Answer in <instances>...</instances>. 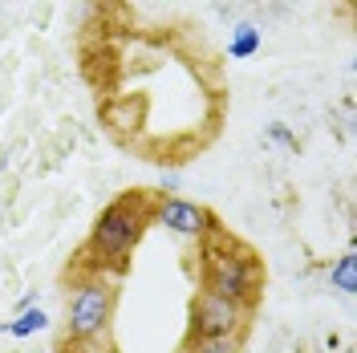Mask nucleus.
Returning <instances> with one entry per match:
<instances>
[{"mask_svg": "<svg viewBox=\"0 0 357 353\" xmlns=\"http://www.w3.org/2000/svg\"><path fill=\"white\" fill-rule=\"evenodd\" d=\"M155 223V195L151 191H122L110 199L98 220L89 227V240L82 248V264L86 272H106V276H122L130 268L134 248L142 243L146 227Z\"/></svg>", "mask_w": 357, "mask_h": 353, "instance_id": "1", "label": "nucleus"}, {"mask_svg": "<svg viewBox=\"0 0 357 353\" xmlns=\"http://www.w3.org/2000/svg\"><path fill=\"white\" fill-rule=\"evenodd\" d=\"M195 256H199L195 268H199L203 292H215L223 301H236V305L256 313L260 292H264V264L244 240H236L227 227H220L215 236L199 240Z\"/></svg>", "mask_w": 357, "mask_h": 353, "instance_id": "2", "label": "nucleus"}, {"mask_svg": "<svg viewBox=\"0 0 357 353\" xmlns=\"http://www.w3.org/2000/svg\"><path fill=\"white\" fill-rule=\"evenodd\" d=\"M114 309H118V280L106 272H73V292L66 301V333L69 341H93L110 345Z\"/></svg>", "mask_w": 357, "mask_h": 353, "instance_id": "3", "label": "nucleus"}, {"mask_svg": "<svg viewBox=\"0 0 357 353\" xmlns=\"http://www.w3.org/2000/svg\"><path fill=\"white\" fill-rule=\"evenodd\" d=\"M252 309L223 301L215 292H195L191 309H187V337H248Z\"/></svg>", "mask_w": 357, "mask_h": 353, "instance_id": "4", "label": "nucleus"}, {"mask_svg": "<svg viewBox=\"0 0 357 353\" xmlns=\"http://www.w3.org/2000/svg\"><path fill=\"white\" fill-rule=\"evenodd\" d=\"M155 223L167 227L178 240H195V243L215 236L223 227L211 207H203L195 199H183V195H155Z\"/></svg>", "mask_w": 357, "mask_h": 353, "instance_id": "5", "label": "nucleus"}, {"mask_svg": "<svg viewBox=\"0 0 357 353\" xmlns=\"http://www.w3.org/2000/svg\"><path fill=\"white\" fill-rule=\"evenodd\" d=\"M260 29L252 21H240L236 29H231V41H227V57L231 61H252L256 53H260Z\"/></svg>", "mask_w": 357, "mask_h": 353, "instance_id": "6", "label": "nucleus"}, {"mask_svg": "<svg viewBox=\"0 0 357 353\" xmlns=\"http://www.w3.org/2000/svg\"><path fill=\"white\" fill-rule=\"evenodd\" d=\"M329 288H337L341 296H354L357 292V252H341L333 264H329Z\"/></svg>", "mask_w": 357, "mask_h": 353, "instance_id": "7", "label": "nucleus"}, {"mask_svg": "<svg viewBox=\"0 0 357 353\" xmlns=\"http://www.w3.org/2000/svg\"><path fill=\"white\" fill-rule=\"evenodd\" d=\"M244 337H183L178 353H240Z\"/></svg>", "mask_w": 357, "mask_h": 353, "instance_id": "8", "label": "nucleus"}, {"mask_svg": "<svg viewBox=\"0 0 357 353\" xmlns=\"http://www.w3.org/2000/svg\"><path fill=\"white\" fill-rule=\"evenodd\" d=\"M41 329H49V313L41 305L17 313V321H8V337H33V333H41Z\"/></svg>", "mask_w": 357, "mask_h": 353, "instance_id": "9", "label": "nucleus"}, {"mask_svg": "<svg viewBox=\"0 0 357 353\" xmlns=\"http://www.w3.org/2000/svg\"><path fill=\"white\" fill-rule=\"evenodd\" d=\"M268 142H276V147H284V151H296V147H301L296 134H292L284 122H272V126H268Z\"/></svg>", "mask_w": 357, "mask_h": 353, "instance_id": "10", "label": "nucleus"}, {"mask_svg": "<svg viewBox=\"0 0 357 353\" xmlns=\"http://www.w3.org/2000/svg\"><path fill=\"white\" fill-rule=\"evenodd\" d=\"M53 353H110V345H93V341H69V337H61Z\"/></svg>", "mask_w": 357, "mask_h": 353, "instance_id": "11", "label": "nucleus"}, {"mask_svg": "<svg viewBox=\"0 0 357 353\" xmlns=\"http://www.w3.org/2000/svg\"><path fill=\"white\" fill-rule=\"evenodd\" d=\"M158 187H162L158 195H175V191H178V175H175V171H162V179H158Z\"/></svg>", "mask_w": 357, "mask_h": 353, "instance_id": "12", "label": "nucleus"}, {"mask_svg": "<svg viewBox=\"0 0 357 353\" xmlns=\"http://www.w3.org/2000/svg\"><path fill=\"white\" fill-rule=\"evenodd\" d=\"M33 305H37V288H29V292H24L21 301H17V313H24V309H33Z\"/></svg>", "mask_w": 357, "mask_h": 353, "instance_id": "13", "label": "nucleus"}, {"mask_svg": "<svg viewBox=\"0 0 357 353\" xmlns=\"http://www.w3.org/2000/svg\"><path fill=\"white\" fill-rule=\"evenodd\" d=\"M0 333H8V321H0Z\"/></svg>", "mask_w": 357, "mask_h": 353, "instance_id": "14", "label": "nucleus"}]
</instances>
